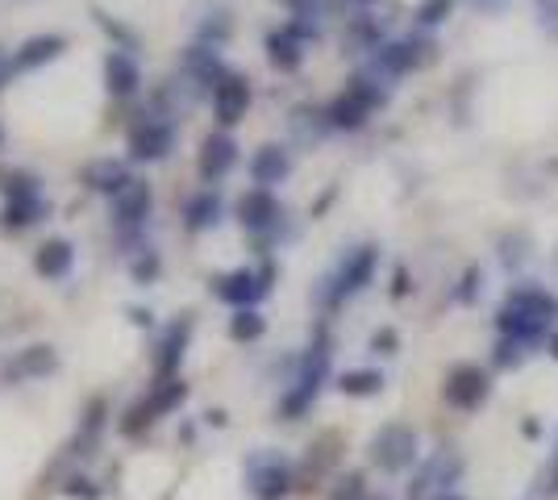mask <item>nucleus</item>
<instances>
[{
  "mask_svg": "<svg viewBox=\"0 0 558 500\" xmlns=\"http://www.w3.org/2000/svg\"><path fill=\"white\" fill-rule=\"evenodd\" d=\"M558 321V296L542 284H512L505 305L496 309V338H512L521 346H546Z\"/></svg>",
  "mask_w": 558,
  "mask_h": 500,
  "instance_id": "nucleus-1",
  "label": "nucleus"
},
{
  "mask_svg": "<svg viewBox=\"0 0 558 500\" xmlns=\"http://www.w3.org/2000/svg\"><path fill=\"white\" fill-rule=\"evenodd\" d=\"M388 100H392V88L367 68H359L347 80V88L322 105V118H326L329 130H363Z\"/></svg>",
  "mask_w": 558,
  "mask_h": 500,
  "instance_id": "nucleus-2",
  "label": "nucleus"
},
{
  "mask_svg": "<svg viewBox=\"0 0 558 500\" xmlns=\"http://www.w3.org/2000/svg\"><path fill=\"white\" fill-rule=\"evenodd\" d=\"M0 200H4V209H0V230L4 234H22L50 214L43 180L25 167H0Z\"/></svg>",
  "mask_w": 558,
  "mask_h": 500,
  "instance_id": "nucleus-3",
  "label": "nucleus"
},
{
  "mask_svg": "<svg viewBox=\"0 0 558 500\" xmlns=\"http://www.w3.org/2000/svg\"><path fill=\"white\" fill-rule=\"evenodd\" d=\"M233 217L242 225V234L255 242L258 251H276L283 239H292V225H288V205L279 200L271 188H246L233 205Z\"/></svg>",
  "mask_w": 558,
  "mask_h": 500,
  "instance_id": "nucleus-4",
  "label": "nucleus"
},
{
  "mask_svg": "<svg viewBox=\"0 0 558 500\" xmlns=\"http://www.w3.org/2000/svg\"><path fill=\"white\" fill-rule=\"evenodd\" d=\"M438 59V42H434V34H425V29H413V34H400V38H388L379 50L367 54V72L379 75L388 88H392L396 80H404V75L421 72V68H429Z\"/></svg>",
  "mask_w": 558,
  "mask_h": 500,
  "instance_id": "nucleus-5",
  "label": "nucleus"
},
{
  "mask_svg": "<svg viewBox=\"0 0 558 500\" xmlns=\"http://www.w3.org/2000/svg\"><path fill=\"white\" fill-rule=\"evenodd\" d=\"M175 138H180L175 113H167V109H159V105L150 100L138 118L130 121V130H125L130 163H163L167 155L175 150Z\"/></svg>",
  "mask_w": 558,
  "mask_h": 500,
  "instance_id": "nucleus-6",
  "label": "nucleus"
},
{
  "mask_svg": "<svg viewBox=\"0 0 558 500\" xmlns=\"http://www.w3.org/2000/svg\"><path fill=\"white\" fill-rule=\"evenodd\" d=\"M375 267H379V251H375L372 242H363V246L347 251L342 263H338L326 280H322V288H317L322 309H342L350 296H359L363 288L372 284Z\"/></svg>",
  "mask_w": 558,
  "mask_h": 500,
  "instance_id": "nucleus-7",
  "label": "nucleus"
},
{
  "mask_svg": "<svg viewBox=\"0 0 558 500\" xmlns=\"http://www.w3.org/2000/svg\"><path fill=\"white\" fill-rule=\"evenodd\" d=\"M150 209H155V192H150L146 180H134L121 196L109 200L113 239L125 255H134V251H150V246H142V242H146V221H150Z\"/></svg>",
  "mask_w": 558,
  "mask_h": 500,
  "instance_id": "nucleus-8",
  "label": "nucleus"
},
{
  "mask_svg": "<svg viewBox=\"0 0 558 500\" xmlns=\"http://www.w3.org/2000/svg\"><path fill=\"white\" fill-rule=\"evenodd\" d=\"M271 280H276V263H263V267H238L230 276H217L213 280V296L226 301L233 309H255L258 301L271 292Z\"/></svg>",
  "mask_w": 558,
  "mask_h": 500,
  "instance_id": "nucleus-9",
  "label": "nucleus"
},
{
  "mask_svg": "<svg viewBox=\"0 0 558 500\" xmlns=\"http://www.w3.org/2000/svg\"><path fill=\"white\" fill-rule=\"evenodd\" d=\"M442 397L450 408L475 413V408L492 397V371L488 367H480V363H459V367H450V371H446V383H442Z\"/></svg>",
  "mask_w": 558,
  "mask_h": 500,
  "instance_id": "nucleus-10",
  "label": "nucleus"
},
{
  "mask_svg": "<svg viewBox=\"0 0 558 500\" xmlns=\"http://www.w3.org/2000/svg\"><path fill=\"white\" fill-rule=\"evenodd\" d=\"M226 75H230V68H226V59L213 47L192 42V47H184V54H180V80L192 88V96H213V88H217Z\"/></svg>",
  "mask_w": 558,
  "mask_h": 500,
  "instance_id": "nucleus-11",
  "label": "nucleus"
},
{
  "mask_svg": "<svg viewBox=\"0 0 558 500\" xmlns=\"http://www.w3.org/2000/svg\"><path fill=\"white\" fill-rule=\"evenodd\" d=\"M213 118L221 130H233L238 121L246 118V109H251V100H255V88H251V80L242 72H230L217 88H213Z\"/></svg>",
  "mask_w": 558,
  "mask_h": 500,
  "instance_id": "nucleus-12",
  "label": "nucleus"
},
{
  "mask_svg": "<svg viewBox=\"0 0 558 500\" xmlns=\"http://www.w3.org/2000/svg\"><path fill=\"white\" fill-rule=\"evenodd\" d=\"M233 167H238V143H233L230 130H213L209 138L201 143L196 150V175L205 180V184H217V180H226Z\"/></svg>",
  "mask_w": 558,
  "mask_h": 500,
  "instance_id": "nucleus-13",
  "label": "nucleus"
},
{
  "mask_svg": "<svg viewBox=\"0 0 558 500\" xmlns=\"http://www.w3.org/2000/svg\"><path fill=\"white\" fill-rule=\"evenodd\" d=\"M246 171H251V184H255V188L276 192V184H283V180L292 175V150L279 143L258 146L255 155H251V163H246Z\"/></svg>",
  "mask_w": 558,
  "mask_h": 500,
  "instance_id": "nucleus-14",
  "label": "nucleus"
},
{
  "mask_svg": "<svg viewBox=\"0 0 558 500\" xmlns=\"http://www.w3.org/2000/svg\"><path fill=\"white\" fill-rule=\"evenodd\" d=\"M105 88L113 100H134L142 88V68L134 59V50H109L105 54Z\"/></svg>",
  "mask_w": 558,
  "mask_h": 500,
  "instance_id": "nucleus-15",
  "label": "nucleus"
},
{
  "mask_svg": "<svg viewBox=\"0 0 558 500\" xmlns=\"http://www.w3.org/2000/svg\"><path fill=\"white\" fill-rule=\"evenodd\" d=\"M134 184V171H130V163L125 159H93V163L84 167V188L96 192V196H121V192Z\"/></svg>",
  "mask_w": 558,
  "mask_h": 500,
  "instance_id": "nucleus-16",
  "label": "nucleus"
},
{
  "mask_svg": "<svg viewBox=\"0 0 558 500\" xmlns=\"http://www.w3.org/2000/svg\"><path fill=\"white\" fill-rule=\"evenodd\" d=\"M63 50H68V38H63V34H34V38H25L22 47L13 50V72L17 75L38 72V68L54 63Z\"/></svg>",
  "mask_w": 558,
  "mask_h": 500,
  "instance_id": "nucleus-17",
  "label": "nucleus"
},
{
  "mask_svg": "<svg viewBox=\"0 0 558 500\" xmlns=\"http://www.w3.org/2000/svg\"><path fill=\"white\" fill-rule=\"evenodd\" d=\"M221 217H226V200H221V192L217 188H201L196 196H187V205H184L187 234H205V230H213Z\"/></svg>",
  "mask_w": 558,
  "mask_h": 500,
  "instance_id": "nucleus-18",
  "label": "nucleus"
},
{
  "mask_svg": "<svg viewBox=\"0 0 558 500\" xmlns=\"http://www.w3.org/2000/svg\"><path fill=\"white\" fill-rule=\"evenodd\" d=\"M417 454V434L409 426H388L379 438H375V459L384 463V467H404L409 459Z\"/></svg>",
  "mask_w": 558,
  "mask_h": 500,
  "instance_id": "nucleus-19",
  "label": "nucleus"
},
{
  "mask_svg": "<svg viewBox=\"0 0 558 500\" xmlns=\"http://www.w3.org/2000/svg\"><path fill=\"white\" fill-rule=\"evenodd\" d=\"M326 371H329V351H326V346H317V351L308 355V367H304V376H301V388H296V392L283 401V408H288V413H301V408L317 397V383L326 380Z\"/></svg>",
  "mask_w": 558,
  "mask_h": 500,
  "instance_id": "nucleus-20",
  "label": "nucleus"
},
{
  "mask_svg": "<svg viewBox=\"0 0 558 500\" xmlns=\"http://www.w3.org/2000/svg\"><path fill=\"white\" fill-rule=\"evenodd\" d=\"M342 38H347L350 50H367V54L388 42V38H384V22H379L375 13H367V9H363V13H354V17H347Z\"/></svg>",
  "mask_w": 558,
  "mask_h": 500,
  "instance_id": "nucleus-21",
  "label": "nucleus"
},
{
  "mask_svg": "<svg viewBox=\"0 0 558 500\" xmlns=\"http://www.w3.org/2000/svg\"><path fill=\"white\" fill-rule=\"evenodd\" d=\"M263 47H267V63H271L276 72H296V68L304 63V47L292 38V34H283V25L263 38Z\"/></svg>",
  "mask_w": 558,
  "mask_h": 500,
  "instance_id": "nucleus-22",
  "label": "nucleus"
},
{
  "mask_svg": "<svg viewBox=\"0 0 558 500\" xmlns=\"http://www.w3.org/2000/svg\"><path fill=\"white\" fill-rule=\"evenodd\" d=\"M71 263H75V251H71L68 239H50L47 246H38V255H34V267H38V276H50V280L68 276Z\"/></svg>",
  "mask_w": 558,
  "mask_h": 500,
  "instance_id": "nucleus-23",
  "label": "nucleus"
},
{
  "mask_svg": "<svg viewBox=\"0 0 558 500\" xmlns=\"http://www.w3.org/2000/svg\"><path fill=\"white\" fill-rule=\"evenodd\" d=\"M230 34H233V17L226 13V9H217V13H209L205 22L196 25V42H201V47H213V50L226 47Z\"/></svg>",
  "mask_w": 558,
  "mask_h": 500,
  "instance_id": "nucleus-24",
  "label": "nucleus"
},
{
  "mask_svg": "<svg viewBox=\"0 0 558 500\" xmlns=\"http://www.w3.org/2000/svg\"><path fill=\"white\" fill-rule=\"evenodd\" d=\"M530 355H534L530 346H521L512 338H496V346H492V371H517Z\"/></svg>",
  "mask_w": 558,
  "mask_h": 500,
  "instance_id": "nucleus-25",
  "label": "nucleus"
},
{
  "mask_svg": "<svg viewBox=\"0 0 558 500\" xmlns=\"http://www.w3.org/2000/svg\"><path fill=\"white\" fill-rule=\"evenodd\" d=\"M450 13H454V0H421L413 17H417V29L434 34V29H438V25H442Z\"/></svg>",
  "mask_w": 558,
  "mask_h": 500,
  "instance_id": "nucleus-26",
  "label": "nucleus"
},
{
  "mask_svg": "<svg viewBox=\"0 0 558 500\" xmlns=\"http://www.w3.org/2000/svg\"><path fill=\"white\" fill-rule=\"evenodd\" d=\"M283 9H288V17H304V22H322L333 4H342V0H279Z\"/></svg>",
  "mask_w": 558,
  "mask_h": 500,
  "instance_id": "nucleus-27",
  "label": "nucleus"
},
{
  "mask_svg": "<svg viewBox=\"0 0 558 500\" xmlns=\"http://www.w3.org/2000/svg\"><path fill=\"white\" fill-rule=\"evenodd\" d=\"M379 383H384L379 371H354V376L342 380V388H347L350 397H372V392H379Z\"/></svg>",
  "mask_w": 558,
  "mask_h": 500,
  "instance_id": "nucleus-28",
  "label": "nucleus"
},
{
  "mask_svg": "<svg viewBox=\"0 0 558 500\" xmlns=\"http://www.w3.org/2000/svg\"><path fill=\"white\" fill-rule=\"evenodd\" d=\"M283 34H292L301 47H308V42H322V22H304V17H288L283 22Z\"/></svg>",
  "mask_w": 558,
  "mask_h": 500,
  "instance_id": "nucleus-29",
  "label": "nucleus"
},
{
  "mask_svg": "<svg viewBox=\"0 0 558 500\" xmlns=\"http://www.w3.org/2000/svg\"><path fill=\"white\" fill-rule=\"evenodd\" d=\"M255 333H263V317L255 309H242L233 317V338H255Z\"/></svg>",
  "mask_w": 558,
  "mask_h": 500,
  "instance_id": "nucleus-30",
  "label": "nucleus"
},
{
  "mask_svg": "<svg viewBox=\"0 0 558 500\" xmlns=\"http://www.w3.org/2000/svg\"><path fill=\"white\" fill-rule=\"evenodd\" d=\"M134 276H138V280H155V276H159V255H155V251H146V255L134 263Z\"/></svg>",
  "mask_w": 558,
  "mask_h": 500,
  "instance_id": "nucleus-31",
  "label": "nucleus"
},
{
  "mask_svg": "<svg viewBox=\"0 0 558 500\" xmlns=\"http://www.w3.org/2000/svg\"><path fill=\"white\" fill-rule=\"evenodd\" d=\"M537 17L550 34H558V0H537Z\"/></svg>",
  "mask_w": 558,
  "mask_h": 500,
  "instance_id": "nucleus-32",
  "label": "nucleus"
},
{
  "mask_svg": "<svg viewBox=\"0 0 558 500\" xmlns=\"http://www.w3.org/2000/svg\"><path fill=\"white\" fill-rule=\"evenodd\" d=\"M17 72H13V50H0V93H4V84H13Z\"/></svg>",
  "mask_w": 558,
  "mask_h": 500,
  "instance_id": "nucleus-33",
  "label": "nucleus"
},
{
  "mask_svg": "<svg viewBox=\"0 0 558 500\" xmlns=\"http://www.w3.org/2000/svg\"><path fill=\"white\" fill-rule=\"evenodd\" d=\"M475 284H480V267H471L463 276V288H459V301H471L475 296Z\"/></svg>",
  "mask_w": 558,
  "mask_h": 500,
  "instance_id": "nucleus-34",
  "label": "nucleus"
},
{
  "mask_svg": "<svg viewBox=\"0 0 558 500\" xmlns=\"http://www.w3.org/2000/svg\"><path fill=\"white\" fill-rule=\"evenodd\" d=\"M342 4H350V9H359V13H363V9H372V4H379V0H342Z\"/></svg>",
  "mask_w": 558,
  "mask_h": 500,
  "instance_id": "nucleus-35",
  "label": "nucleus"
},
{
  "mask_svg": "<svg viewBox=\"0 0 558 500\" xmlns=\"http://www.w3.org/2000/svg\"><path fill=\"white\" fill-rule=\"evenodd\" d=\"M546 351H550V355H555V358H558V330H555V333H550V342H546Z\"/></svg>",
  "mask_w": 558,
  "mask_h": 500,
  "instance_id": "nucleus-36",
  "label": "nucleus"
},
{
  "mask_svg": "<svg viewBox=\"0 0 558 500\" xmlns=\"http://www.w3.org/2000/svg\"><path fill=\"white\" fill-rule=\"evenodd\" d=\"M434 500H463V497H454V492H442V497H434Z\"/></svg>",
  "mask_w": 558,
  "mask_h": 500,
  "instance_id": "nucleus-37",
  "label": "nucleus"
},
{
  "mask_svg": "<svg viewBox=\"0 0 558 500\" xmlns=\"http://www.w3.org/2000/svg\"><path fill=\"white\" fill-rule=\"evenodd\" d=\"M480 4H500V0H480Z\"/></svg>",
  "mask_w": 558,
  "mask_h": 500,
  "instance_id": "nucleus-38",
  "label": "nucleus"
},
{
  "mask_svg": "<svg viewBox=\"0 0 558 500\" xmlns=\"http://www.w3.org/2000/svg\"><path fill=\"white\" fill-rule=\"evenodd\" d=\"M550 472H555V479H558V467H550Z\"/></svg>",
  "mask_w": 558,
  "mask_h": 500,
  "instance_id": "nucleus-39",
  "label": "nucleus"
},
{
  "mask_svg": "<svg viewBox=\"0 0 558 500\" xmlns=\"http://www.w3.org/2000/svg\"><path fill=\"white\" fill-rule=\"evenodd\" d=\"M0 143H4V130H0Z\"/></svg>",
  "mask_w": 558,
  "mask_h": 500,
  "instance_id": "nucleus-40",
  "label": "nucleus"
}]
</instances>
